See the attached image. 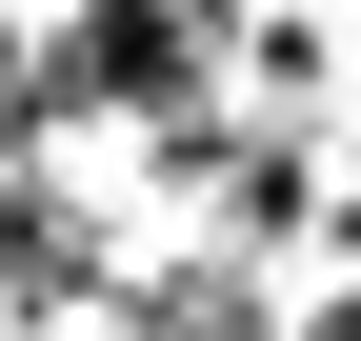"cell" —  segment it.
Here are the masks:
<instances>
[{
	"label": "cell",
	"mask_w": 361,
	"mask_h": 341,
	"mask_svg": "<svg viewBox=\"0 0 361 341\" xmlns=\"http://www.w3.org/2000/svg\"><path fill=\"white\" fill-rule=\"evenodd\" d=\"M301 341H361V302H322V321H301Z\"/></svg>",
	"instance_id": "obj_1"
}]
</instances>
